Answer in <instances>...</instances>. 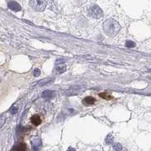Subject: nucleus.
<instances>
[{
    "instance_id": "18",
    "label": "nucleus",
    "mask_w": 151,
    "mask_h": 151,
    "mask_svg": "<svg viewBox=\"0 0 151 151\" xmlns=\"http://www.w3.org/2000/svg\"><path fill=\"white\" fill-rule=\"evenodd\" d=\"M51 1H55V0H51Z\"/></svg>"
},
{
    "instance_id": "6",
    "label": "nucleus",
    "mask_w": 151,
    "mask_h": 151,
    "mask_svg": "<svg viewBox=\"0 0 151 151\" xmlns=\"http://www.w3.org/2000/svg\"><path fill=\"white\" fill-rule=\"evenodd\" d=\"M95 101L96 100L94 98H93L92 96H88L82 100V103L85 106H91L93 105L95 103Z\"/></svg>"
},
{
    "instance_id": "9",
    "label": "nucleus",
    "mask_w": 151,
    "mask_h": 151,
    "mask_svg": "<svg viewBox=\"0 0 151 151\" xmlns=\"http://www.w3.org/2000/svg\"><path fill=\"white\" fill-rule=\"evenodd\" d=\"M56 70H57L58 73H62L66 70V66L64 64H57V66H56Z\"/></svg>"
},
{
    "instance_id": "17",
    "label": "nucleus",
    "mask_w": 151,
    "mask_h": 151,
    "mask_svg": "<svg viewBox=\"0 0 151 151\" xmlns=\"http://www.w3.org/2000/svg\"><path fill=\"white\" fill-rule=\"evenodd\" d=\"M66 151H76V150L73 148H69L68 150H67Z\"/></svg>"
},
{
    "instance_id": "12",
    "label": "nucleus",
    "mask_w": 151,
    "mask_h": 151,
    "mask_svg": "<svg viewBox=\"0 0 151 151\" xmlns=\"http://www.w3.org/2000/svg\"><path fill=\"white\" fill-rule=\"evenodd\" d=\"M125 46H126L127 48H134V47H135V43H134L133 41L127 40L126 41V43H125Z\"/></svg>"
},
{
    "instance_id": "8",
    "label": "nucleus",
    "mask_w": 151,
    "mask_h": 151,
    "mask_svg": "<svg viewBox=\"0 0 151 151\" xmlns=\"http://www.w3.org/2000/svg\"><path fill=\"white\" fill-rule=\"evenodd\" d=\"M30 121L36 126H38L42 123V120H41L40 116L39 115H33L30 119Z\"/></svg>"
},
{
    "instance_id": "14",
    "label": "nucleus",
    "mask_w": 151,
    "mask_h": 151,
    "mask_svg": "<svg viewBox=\"0 0 151 151\" xmlns=\"http://www.w3.org/2000/svg\"><path fill=\"white\" fill-rule=\"evenodd\" d=\"M113 148L116 151H122V147L121 144L120 143H116V144L113 145Z\"/></svg>"
},
{
    "instance_id": "15",
    "label": "nucleus",
    "mask_w": 151,
    "mask_h": 151,
    "mask_svg": "<svg viewBox=\"0 0 151 151\" xmlns=\"http://www.w3.org/2000/svg\"><path fill=\"white\" fill-rule=\"evenodd\" d=\"M40 70H39V69H35V70H34V76H40Z\"/></svg>"
},
{
    "instance_id": "7",
    "label": "nucleus",
    "mask_w": 151,
    "mask_h": 151,
    "mask_svg": "<svg viewBox=\"0 0 151 151\" xmlns=\"http://www.w3.org/2000/svg\"><path fill=\"white\" fill-rule=\"evenodd\" d=\"M27 150V145L24 143H20L17 144L14 147L11 151H26Z\"/></svg>"
},
{
    "instance_id": "16",
    "label": "nucleus",
    "mask_w": 151,
    "mask_h": 151,
    "mask_svg": "<svg viewBox=\"0 0 151 151\" xmlns=\"http://www.w3.org/2000/svg\"><path fill=\"white\" fill-rule=\"evenodd\" d=\"M11 113L15 114V113H16L17 112V108L16 107H13L11 109Z\"/></svg>"
},
{
    "instance_id": "13",
    "label": "nucleus",
    "mask_w": 151,
    "mask_h": 151,
    "mask_svg": "<svg viewBox=\"0 0 151 151\" xmlns=\"http://www.w3.org/2000/svg\"><path fill=\"white\" fill-rule=\"evenodd\" d=\"M105 142L107 144H111L113 142V137L111 135H107V137L105 139Z\"/></svg>"
},
{
    "instance_id": "5",
    "label": "nucleus",
    "mask_w": 151,
    "mask_h": 151,
    "mask_svg": "<svg viewBox=\"0 0 151 151\" xmlns=\"http://www.w3.org/2000/svg\"><path fill=\"white\" fill-rule=\"evenodd\" d=\"M8 6L10 9L14 11H20L21 10V7H20V5L15 1H11V2H8Z\"/></svg>"
},
{
    "instance_id": "4",
    "label": "nucleus",
    "mask_w": 151,
    "mask_h": 151,
    "mask_svg": "<svg viewBox=\"0 0 151 151\" xmlns=\"http://www.w3.org/2000/svg\"><path fill=\"white\" fill-rule=\"evenodd\" d=\"M41 146H42V143H41V140L39 138H34L32 141V149L33 151H38L40 149Z\"/></svg>"
},
{
    "instance_id": "3",
    "label": "nucleus",
    "mask_w": 151,
    "mask_h": 151,
    "mask_svg": "<svg viewBox=\"0 0 151 151\" xmlns=\"http://www.w3.org/2000/svg\"><path fill=\"white\" fill-rule=\"evenodd\" d=\"M89 15L93 18L100 19L103 16V12L102 9L97 5H93L88 10Z\"/></svg>"
},
{
    "instance_id": "10",
    "label": "nucleus",
    "mask_w": 151,
    "mask_h": 151,
    "mask_svg": "<svg viewBox=\"0 0 151 151\" xmlns=\"http://www.w3.org/2000/svg\"><path fill=\"white\" fill-rule=\"evenodd\" d=\"M99 96L101 98H103V99H104V100H107V101H110V100L112 99L113 98V97L112 96H110V94H107V93H106V92L100 93Z\"/></svg>"
},
{
    "instance_id": "11",
    "label": "nucleus",
    "mask_w": 151,
    "mask_h": 151,
    "mask_svg": "<svg viewBox=\"0 0 151 151\" xmlns=\"http://www.w3.org/2000/svg\"><path fill=\"white\" fill-rule=\"evenodd\" d=\"M54 92L52 91H45L43 93V96L46 98H51L53 96Z\"/></svg>"
},
{
    "instance_id": "1",
    "label": "nucleus",
    "mask_w": 151,
    "mask_h": 151,
    "mask_svg": "<svg viewBox=\"0 0 151 151\" xmlns=\"http://www.w3.org/2000/svg\"><path fill=\"white\" fill-rule=\"evenodd\" d=\"M121 29V26L116 20L112 18H109L103 22V30L106 35L108 36L113 37L119 33Z\"/></svg>"
},
{
    "instance_id": "2",
    "label": "nucleus",
    "mask_w": 151,
    "mask_h": 151,
    "mask_svg": "<svg viewBox=\"0 0 151 151\" xmlns=\"http://www.w3.org/2000/svg\"><path fill=\"white\" fill-rule=\"evenodd\" d=\"M30 6L36 11H43L47 6L45 0H30Z\"/></svg>"
}]
</instances>
